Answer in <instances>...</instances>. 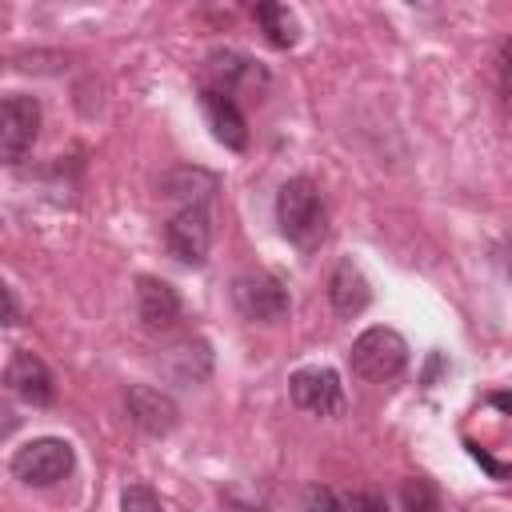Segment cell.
I'll list each match as a JSON object with an SVG mask.
<instances>
[{
	"label": "cell",
	"instance_id": "6da1fadb",
	"mask_svg": "<svg viewBox=\"0 0 512 512\" xmlns=\"http://www.w3.org/2000/svg\"><path fill=\"white\" fill-rule=\"evenodd\" d=\"M276 224H280L284 240H292L304 252H312L328 236V208L320 200V188L308 176H292V180L280 184V192H276Z\"/></svg>",
	"mask_w": 512,
	"mask_h": 512
},
{
	"label": "cell",
	"instance_id": "7a4b0ae2",
	"mask_svg": "<svg viewBox=\"0 0 512 512\" xmlns=\"http://www.w3.org/2000/svg\"><path fill=\"white\" fill-rule=\"evenodd\" d=\"M404 364H408V344L396 328H384V324L360 332L348 348V368L360 380H372V384H384V380L400 376Z\"/></svg>",
	"mask_w": 512,
	"mask_h": 512
},
{
	"label": "cell",
	"instance_id": "3957f363",
	"mask_svg": "<svg viewBox=\"0 0 512 512\" xmlns=\"http://www.w3.org/2000/svg\"><path fill=\"white\" fill-rule=\"evenodd\" d=\"M8 468H12V476L20 484L48 488V484H60L76 468V452L60 436H40V440H28L24 448H16L12 460H8Z\"/></svg>",
	"mask_w": 512,
	"mask_h": 512
},
{
	"label": "cell",
	"instance_id": "277c9868",
	"mask_svg": "<svg viewBox=\"0 0 512 512\" xmlns=\"http://www.w3.org/2000/svg\"><path fill=\"white\" fill-rule=\"evenodd\" d=\"M164 248L172 252V260L200 268L208 260L212 248V216L208 204H184L168 224H164Z\"/></svg>",
	"mask_w": 512,
	"mask_h": 512
},
{
	"label": "cell",
	"instance_id": "5b68a950",
	"mask_svg": "<svg viewBox=\"0 0 512 512\" xmlns=\"http://www.w3.org/2000/svg\"><path fill=\"white\" fill-rule=\"evenodd\" d=\"M232 300H236L240 316L256 320V324H276L292 308L288 288L272 272H244V276H236L232 280Z\"/></svg>",
	"mask_w": 512,
	"mask_h": 512
},
{
	"label": "cell",
	"instance_id": "8992f818",
	"mask_svg": "<svg viewBox=\"0 0 512 512\" xmlns=\"http://www.w3.org/2000/svg\"><path fill=\"white\" fill-rule=\"evenodd\" d=\"M40 132V104L24 92H8L0 108V156L8 164H20Z\"/></svg>",
	"mask_w": 512,
	"mask_h": 512
},
{
	"label": "cell",
	"instance_id": "52a82bcc",
	"mask_svg": "<svg viewBox=\"0 0 512 512\" xmlns=\"http://www.w3.org/2000/svg\"><path fill=\"white\" fill-rule=\"evenodd\" d=\"M288 392H292V404L312 412V416H340L344 412V384L332 368H296L292 380H288Z\"/></svg>",
	"mask_w": 512,
	"mask_h": 512
},
{
	"label": "cell",
	"instance_id": "ba28073f",
	"mask_svg": "<svg viewBox=\"0 0 512 512\" xmlns=\"http://www.w3.org/2000/svg\"><path fill=\"white\" fill-rule=\"evenodd\" d=\"M124 408H128V420L148 432V436H168L176 424H180V408L168 392L152 388V384H132L124 392Z\"/></svg>",
	"mask_w": 512,
	"mask_h": 512
},
{
	"label": "cell",
	"instance_id": "9c48e42d",
	"mask_svg": "<svg viewBox=\"0 0 512 512\" xmlns=\"http://www.w3.org/2000/svg\"><path fill=\"white\" fill-rule=\"evenodd\" d=\"M4 384H8V392H12L16 400H24V404H32V408H48L52 396H56L52 372L44 368L40 356H32V352H24V348H16V352L8 356Z\"/></svg>",
	"mask_w": 512,
	"mask_h": 512
},
{
	"label": "cell",
	"instance_id": "30bf717a",
	"mask_svg": "<svg viewBox=\"0 0 512 512\" xmlns=\"http://www.w3.org/2000/svg\"><path fill=\"white\" fill-rule=\"evenodd\" d=\"M136 316L148 332H168L180 320V296L168 280L160 276H140L136 280Z\"/></svg>",
	"mask_w": 512,
	"mask_h": 512
},
{
	"label": "cell",
	"instance_id": "8fae6325",
	"mask_svg": "<svg viewBox=\"0 0 512 512\" xmlns=\"http://www.w3.org/2000/svg\"><path fill=\"white\" fill-rule=\"evenodd\" d=\"M200 108H204V120H208L212 136L224 148L240 152L248 144V124H244V112H240V104L232 96H224L216 88H200Z\"/></svg>",
	"mask_w": 512,
	"mask_h": 512
},
{
	"label": "cell",
	"instance_id": "7c38bea8",
	"mask_svg": "<svg viewBox=\"0 0 512 512\" xmlns=\"http://www.w3.org/2000/svg\"><path fill=\"white\" fill-rule=\"evenodd\" d=\"M328 300L340 316H360L368 304H372V288L364 280V272L352 264V260H340L328 276Z\"/></svg>",
	"mask_w": 512,
	"mask_h": 512
},
{
	"label": "cell",
	"instance_id": "4fadbf2b",
	"mask_svg": "<svg viewBox=\"0 0 512 512\" xmlns=\"http://www.w3.org/2000/svg\"><path fill=\"white\" fill-rule=\"evenodd\" d=\"M204 76H208V84L204 88H216V92H224V96H232L240 84H252V80H264V72L248 60V56H240V52H212L208 56V68H204Z\"/></svg>",
	"mask_w": 512,
	"mask_h": 512
},
{
	"label": "cell",
	"instance_id": "5bb4252c",
	"mask_svg": "<svg viewBox=\"0 0 512 512\" xmlns=\"http://www.w3.org/2000/svg\"><path fill=\"white\" fill-rule=\"evenodd\" d=\"M252 16H256V24L264 28V40H268L272 48H292V44L300 40V24H296V16H292L288 4H256Z\"/></svg>",
	"mask_w": 512,
	"mask_h": 512
},
{
	"label": "cell",
	"instance_id": "9a60e30c",
	"mask_svg": "<svg viewBox=\"0 0 512 512\" xmlns=\"http://www.w3.org/2000/svg\"><path fill=\"white\" fill-rule=\"evenodd\" d=\"M216 192V176L200 172V168H180L172 176H164V196H176L184 204H208V196Z\"/></svg>",
	"mask_w": 512,
	"mask_h": 512
},
{
	"label": "cell",
	"instance_id": "2e32d148",
	"mask_svg": "<svg viewBox=\"0 0 512 512\" xmlns=\"http://www.w3.org/2000/svg\"><path fill=\"white\" fill-rule=\"evenodd\" d=\"M400 508H404V512H444V508H440V492H436V484H432L428 476L404 480V488H400Z\"/></svg>",
	"mask_w": 512,
	"mask_h": 512
},
{
	"label": "cell",
	"instance_id": "e0dca14e",
	"mask_svg": "<svg viewBox=\"0 0 512 512\" xmlns=\"http://www.w3.org/2000/svg\"><path fill=\"white\" fill-rule=\"evenodd\" d=\"M296 512H348V508L340 504V496H336L332 488L312 484V488H304V496H300V508H296Z\"/></svg>",
	"mask_w": 512,
	"mask_h": 512
},
{
	"label": "cell",
	"instance_id": "ac0fdd59",
	"mask_svg": "<svg viewBox=\"0 0 512 512\" xmlns=\"http://www.w3.org/2000/svg\"><path fill=\"white\" fill-rule=\"evenodd\" d=\"M120 512H164V508H160V496L148 484H128L120 492Z\"/></svg>",
	"mask_w": 512,
	"mask_h": 512
},
{
	"label": "cell",
	"instance_id": "d6986e66",
	"mask_svg": "<svg viewBox=\"0 0 512 512\" xmlns=\"http://www.w3.org/2000/svg\"><path fill=\"white\" fill-rule=\"evenodd\" d=\"M496 84H500V104L512 112V40H504L496 56Z\"/></svg>",
	"mask_w": 512,
	"mask_h": 512
},
{
	"label": "cell",
	"instance_id": "ffe728a7",
	"mask_svg": "<svg viewBox=\"0 0 512 512\" xmlns=\"http://www.w3.org/2000/svg\"><path fill=\"white\" fill-rule=\"evenodd\" d=\"M348 512H388V504H384V496H376V492H356V496L348 500Z\"/></svg>",
	"mask_w": 512,
	"mask_h": 512
},
{
	"label": "cell",
	"instance_id": "44dd1931",
	"mask_svg": "<svg viewBox=\"0 0 512 512\" xmlns=\"http://www.w3.org/2000/svg\"><path fill=\"white\" fill-rule=\"evenodd\" d=\"M4 304H8V312H4V324L12 328V324H20V304H16V288H4Z\"/></svg>",
	"mask_w": 512,
	"mask_h": 512
},
{
	"label": "cell",
	"instance_id": "7402d4cb",
	"mask_svg": "<svg viewBox=\"0 0 512 512\" xmlns=\"http://www.w3.org/2000/svg\"><path fill=\"white\" fill-rule=\"evenodd\" d=\"M492 404H500V408H512V396H492Z\"/></svg>",
	"mask_w": 512,
	"mask_h": 512
}]
</instances>
